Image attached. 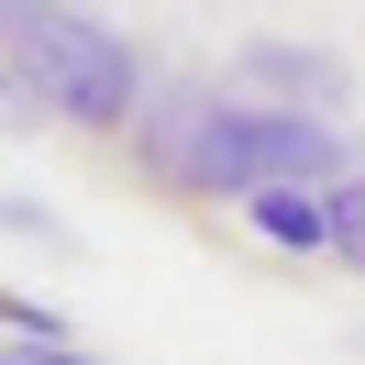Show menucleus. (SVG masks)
I'll return each mask as SVG.
<instances>
[{
  "mask_svg": "<svg viewBox=\"0 0 365 365\" xmlns=\"http://www.w3.org/2000/svg\"><path fill=\"white\" fill-rule=\"evenodd\" d=\"M0 78H11V122H78V133H133L155 100L144 56L78 0H0Z\"/></svg>",
  "mask_w": 365,
  "mask_h": 365,
  "instance_id": "obj_1",
  "label": "nucleus"
},
{
  "mask_svg": "<svg viewBox=\"0 0 365 365\" xmlns=\"http://www.w3.org/2000/svg\"><path fill=\"white\" fill-rule=\"evenodd\" d=\"M354 178V133L321 111H266V100H232L210 111L200 144V200H266V188H343Z\"/></svg>",
  "mask_w": 365,
  "mask_h": 365,
  "instance_id": "obj_2",
  "label": "nucleus"
},
{
  "mask_svg": "<svg viewBox=\"0 0 365 365\" xmlns=\"http://www.w3.org/2000/svg\"><path fill=\"white\" fill-rule=\"evenodd\" d=\"M232 89H255L266 111L343 122L354 111V56L343 45H299V34H244V45H232Z\"/></svg>",
  "mask_w": 365,
  "mask_h": 365,
  "instance_id": "obj_3",
  "label": "nucleus"
},
{
  "mask_svg": "<svg viewBox=\"0 0 365 365\" xmlns=\"http://www.w3.org/2000/svg\"><path fill=\"white\" fill-rule=\"evenodd\" d=\"M210 111H222V89H210V78H166V89L144 100V122H133V178H144V188H166V200H200Z\"/></svg>",
  "mask_w": 365,
  "mask_h": 365,
  "instance_id": "obj_4",
  "label": "nucleus"
},
{
  "mask_svg": "<svg viewBox=\"0 0 365 365\" xmlns=\"http://www.w3.org/2000/svg\"><path fill=\"white\" fill-rule=\"evenodd\" d=\"M244 222L277 255H332V188H266V200H244Z\"/></svg>",
  "mask_w": 365,
  "mask_h": 365,
  "instance_id": "obj_5",
  "label": "nucleus"
},
{
  "mask_svg": "<svg viewBox=\"0 0 365 365\" xmlns=\"http://www.w3.org/2000/svg\"><path fill=\"white\" fill-rule=\"evenodd\" d=\"M332 255H343V266L365 277V166H354V178L332 188Z\"/></svg>",
  "mask_w": 365,
  "mask_h": 365,
  "instance_id": "obj_6",
  "label": "nucleus"
},
{
  "mask_svg": "<svg viewBox=\"0 0 365 365\" xmlns=\"http://www.w3.org/2000/svg\"><path fill=\"white\" fill-rule=\"evenodd\" d=\"M0 321H11V343H67L56 299H34V288H11V299H0Z\"/></svg>",
  "mask_w": 365,
  "mask_h": 365,
  "instance_id": "obj_7",
  "label": "nucleus"
},
{
  "mask_svg": "<svg viewBox=\"0 0 365 365\" xmlns=\"http://www.w3.org/2000/svg\"><path fill=\"white\" fill-rule=\"evenodd\" d=\"M11 232H23V244H45V255H78V232L56 222V210L34 200V188H11Z\"/></svg>",
  "mask_w": 365,
  "mask_h": 365,
  "instance_id": "obj_8",
  "label": "nucleus"
},
{
  "mask_svg": "<svg viewBox=\"0 0 365 365\" xmlns=\"http://www.w3.org/2000/svg\"><path fill=\"white\" fill-rule=\"evenodd\" d=\"M11 365H100V354H78V343H11Z\"/></svg>",
  "mask_w": 365,
  "mask_h": 365,
  "instance_id": "obj_9",
  "label": "nucleus"
}]
</instances>
